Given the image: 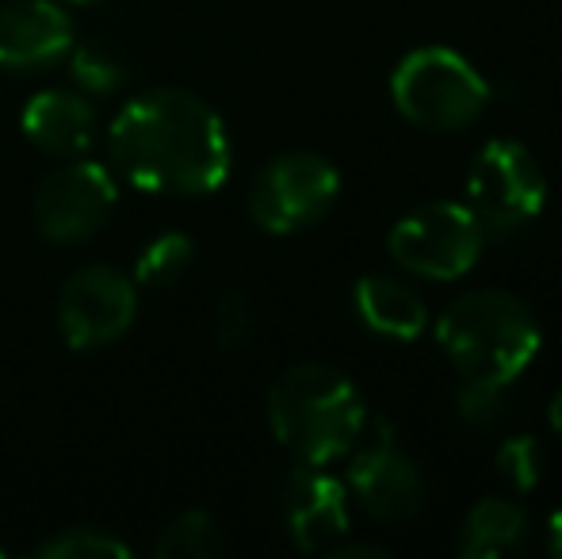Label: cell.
<instances>
[{
    "label": "cell",
    "mask_w": 562,
    "mask_h": 559,
    "mask_svg": "<svg viewBox=\"0 0 562 559\" xmlns=\"http://www.w3.org/2000/svg\"><path fill=\"white\" fill-rule=\"evenodd\" d=\"M486 231L467 203H429L409 211L391 231V257L414 277L459 280L482 257Z\"/></svg>",
    "instance_id": "8"
},
{
    "label": "cell",
    "mask_w": 562,
    "mask_h": 559,
    "mask_svg": "<svg viewBox=\"0 0 562 559\" xmlns=\"http://www.w3.org/2000/svg\"><path fill=\"white\" fill-rule=\"evenodd\" d=\"M23 138L50 157H81L97 138V108L85 92L46 89L27 100L20 115Z\"/></svg>",
    "instance_id": "13"
},
{
    "label": "cell",
    "mask_w": 562,
    "mask_h": 559,
    "mask_svg": "<svg viewBox=\"0 0 562 559\" xmlns=\"http://www.w3.org/2000/svg\"><path fill=\"white\" fill-rule=\"evenodd\" d=\"M0 559H4V552H0Z\"/></svg>",
    "instance_id": "27"
},
{
    "label": "cell",
    "mask_w": 562,
    "mask_h": 559,
    "mask_svg": "<svg viewBox=\"0 0 562 559\" xmlns=\"http://www.w3.org/2000/svg\"><path fill=\"white\" fill-rule=\"evenodd\" d=\"M340 195V172L329 157L295 149L257 172L249 188V215L265 234H299L322 223Z\"/></svg>",
    "instance_id": "6"
},
{
    "label": "cell",
    "mask_w": 562,
    "mask_h": 559,
    "mask_svg": "<svg viewBox=\"0 0 562 559\" xmlns=\"http://www.w3.org/2000/svg\"><path fill=\"white\" fill-rule=\"evenodd\" d=\"M272 437L303 463H334L356 445L368 406L356 383L329 365H295L268 388Z\"/></svg>",
    "instance_id": "2"
},
{
    "label": "cell",
    "mask_w": 562,
    "mask_h": 559,
    "mask_svg": "<svg viewBox=\"0 0 562 559\" xmlns=\"http://www.w3.org/2000/svg\"><path fill=\"white\" fill-rule=\"evenodd\" d=\"M61 4H66V0H61ZM69 4H89V0H69Z\"/></svg>",
    "instance_id": "26"
},
{
    "label": "cell",
    "mask_w": 562,
    "mask_h": 559,
    "mask_svg": "<svg viewBox=\"0 0 562 559\" xmlns=\"http://www.w3.org/2000/svg\"><path fill=\"white\" fill-rule=\"evenodd\" d=\"M334 559H391L383 545H368V540H345L340 537L334 548H326Z\"/></svg>",
    "instance_id": "23"
},
{
    "label": "cell",
    "mask_w": 562,
    "mask_h": 559,
    "mask_svg": "<svg viewBox=\"0 0 562 559\" xmlns=\"http://www.w3.org/2000/svg\"><path fill=\"white\" fill-rule=\"evenodd\" d=\"M348 452H352V460H348V491L356 494L363 514L386 525L417 517L429 487H425V471L417 468V460L398 445L391 422L368 418Z\"/></svg>",
    "instance_id": "7"
},
{
    "label": "cell",
    "mask_w": 562,
    "mask_h": 559,
    "mask_svg": "<svg viewBox=\"0 0 562 559\" xmlns=\"http://www.w3.org/2000/svg\"><path fill=\"white\" fill-rule=\"evenodd\" d=\"M119 203V185L112 169L100 161H66L54 172H46L43 185L35 188V203H31V219L35 231L46 242L58 246H74V242H89L108 226Z\"/></svg>",
    "instance_id": "9"
},
{
    "label": "cell",
    "mask_w": 562,
    "mask_h": 559,
    "mask_svg": "<svg viewBox=\"0 0 562 559\" xmlns=\"http://www.w3.org/2000/svg\"><path fill=\"white\" fill-rule=\"evenodd\" d=\"M509 414V383L463 376L456 388V418L471 429H490Z\"/></svg>",
    "instance_id": "20"
},
{
    "label": "cell",
    "mask_w": 562,
    "mask_h": 559,
    "mask_svg": "<svg viewBox=\"0 0 562 559\" xmlns=\"http://www.w3.org/2000/svg\"><path fill=\"white\" fill-rule=\"evenodd\" d=\"M548 548L555 556H562V510H555V514H551V522H548Z\"/></svg>",
    "instance_id": "24"
},
{
    "label": "cell",
    "mask_w": 562,
    "mask_h": 559,
    "mask_svg": "<svg viewBox=\"0 0 562 559\" xmlns=\"http://www.w3.org/2000/svg\"><path fill=\"white\" fill-rule=\"evenodd\" d=\"M31 556L38 559H126L131 545L115 537L112 529H92V525H74V529H58L43 537Z\"/></svg>",
    "instance_id": "18"
},
{
    "label": "cell",
    "mask_w": 562,
    "mask_h": 559,
    "mask_svg": "<svg viewBox=\"0 0 562 559\" xmlns=\"http://www.w3.org/2000/svg\"><path fill=\"white\" fill-rule=\"evenodd\" d=\"M138 314V283L115 265H85L58 291V329L74 353L115 345Z\"/></svg>",
    "instance_id": "10"
},
{
    "label": "cell",
    "mask_w": 562,
    "mask_h": 559,
    "mask_svg": "<svg viewBox=\"0 0 562 559\" xmlns=\"http://www.w3.org/2000/svg\"><path fill=\"white\" fill-rule=\"evenodd\" d=\"M195 261V242L180 231H165L149 238L134 257V283L138 288H172Z\"/></svg>",
    "instance_id": "17"
},
{
    "label": "cell",
    "mask_w": 562,
    "mask_h": 559,
    "mask_svg": "<svg viewBox=\"0 0 562 559\" xmlns=\"http://www.w3.org/2000/svg\"><path fill=\"white\" fill-rule=\"evenodd\" d=\"M356 314L368 329L383 337L409 342L425 329V299L406 280L394 277H363L352 291Z\"/></svg>",
    "instance_id": "15"
},
{
    "label": "cell",
    "mask_w": 562,
    "mask_h": 559,
    "mask_svg": "<svg viewBox=\"0 0 562 559\" xmlns=\"http://www.w3.org/2000/svg\"><path fill=\"white\" fill-rule=\"evenodd\" d=\"M283 525L299 552H326L348 533V487L326 463H303L288 471L280 491Z\"/></svg>",
    "instance_id": "11"
},
{
    "label": "cell",
    "mask_w": 562,
    "mask_h": 559,
    "mask_svg": "<svg viewBox=\"0 0 562 559\" xmlns=\"http://www.w3.org/2000/svg\"><path fill=\"white\" fill-rule=\"evenodd\" d=\"M69 74L85 97H112L126 85L131 69H126L123 54L108 43H85L69 51Z\"/></svg>",
    "instance_id": "19"
},
{
    "label": "cell",
    "mask_w": 562,
    "mask_h": 559,
    "mask_svg": "<svg viewBox=\"0 0 562 559\" xmlns=\"http://www.w3.org/2000/svg\"><path fill=\"white\" fill-rule=\"evenodd\" d=\"M548 203V177L532 149L513 138H490L467 172V208L494 238L520 234Z\"/></svg>",
    "instance_id": "5"
},
{
    "label": "cell",
    "mask_w": 562,
    "mask_h": 559,
    "mask_svg": "<svg viewBox=\"0 0 562 559\" xmlns=\"http://www.w3.org/2000/svg\"><path fill=\"white\" fill-rule=\"evenodd\" d=\"M398 112L425 131H459L490 104V85L463 54L448 46H422L406 54L391 77Z\"/></svg>",
    "instance_id": "4"
},
{
    "label": "cell",
    "mask_w": 562,
    "mask_h": 559,
    "mask_svg": "<svg viewBox=\"0 0 562 559\" xmlns=\"http://www.w3.org/2000/svg\"><path fill=\"white\" fill-rule=\"evenodd\" d=\"M548 418H551V429L562 437V388L555 391V399H551V411H548Z\"/></svg>",
    "instance_id": "25"
},
{
    "label": "cell",
    "mask_w": 562,
    "mask_h": 559,
    "mask_svg": "<svg viewBox=\"0 0 562 559\" xmlns=\"http://www.w3.org/2000/svg\"><path fill=\"white\" fill-rule=\"evenodd\" d=\"M74 51V20L61 0H8L0 4V69L43 74Z\"/></svg>",
    "instance_id": "12"
},
{
    "label": "cell",
    "mask_w": 562,
    "mask_h": 559,
    "mask_svg": "<svg viewBox=\"0 0 562 559\" xmlns=\"http://www.w3.org/2000/svg\"><path fill=\"white\" fill-rule=\"evenodd\" d=\"M226 552V537L207 510H184L154 537L157 559H218Z\"/></svg>",
    "instance_id": "16"
},
{
    "label": "cell",
    "mask_w": 562,
    "mask_h": 559,
    "mask_svg": "<svg viewBox=\"0 0 562 559\" xmlns=\"http://www.w3.org/2000/svg\"><path fill=\"white\" fill-rule=\"evenodd\" d=\"M108 154L126 185L157 195L218 192L234 165L223 115L177 85L126 100L108 131Z\"/></svg>",
    "instance_id": "1"
},
{
    "label": "cell",
    "mask_w": 562,
    "mask_h": 559,
    "mask_svg": "<svg viewBox=\"0 0 562 559\" xmlns=\"http://www.w3.org/2000/svg\"><path fill=\"white\" fill-rule=\"evenodd\" d=\"M497 476L505 479L517 491H532L543 479V445L532 433H517V437H505L497 445Z\"/></svg>",
    "instance_id": "21"
},
{
    "label": "cell",
    "mask_w": 562,
    "mask_h": 559,
    "mask_svg": "<svg viewBox=\"0 0 562 559\" xmlns=\"http://www.w3.org/2000/svg\"><path fill=\"white\" fill-rule=\"evenodd\" d=\"M437 342L459 376L513 383L540 353V322L513 291L474 288L445 306Z\"/></svg>",
    "instance_id": "3"
},
{
    "label": "cell",
    "mask_w": 562,
    "mask_h": 559,
    "mask_svg": "<svg viewBox=\"0 0 562 559\" xmlns=\"http://www.w3.org/2000/svg\"><path fill=\"white\" fill-rule=\"evenodd\" d=\"M211 334L223 349H245L252 342V303L245 299V291L229 288L215 299L211 311Z\"/></svg>",
    "instance_id": "22"
},
{
    "label": "cell",
    "mask_w": 562,
    "mask_h": 559,
    "mask_svg": "<svg viewBox=\"0 0 562 559\" xmlns=\"http://www.w3.org/2000/svg\"><path fill=\"white\" fill-rule=\"evenodd\" d=\"M528 545V514L509 499H482L467 510L456 533V556L497 559Z\"/></svg>",
    "instance_id": "14"
}]
</instances>
